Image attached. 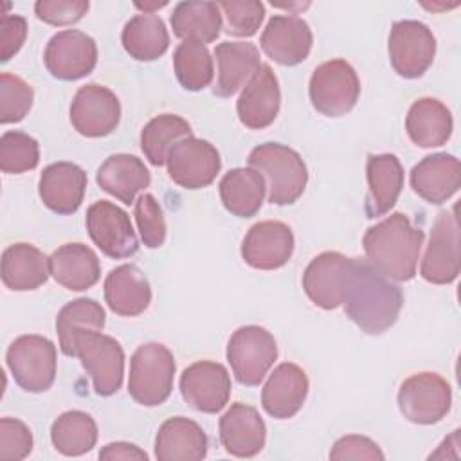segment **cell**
I'll use <instances>...</instances> for the list:
<instances>
[{
  "mask_svg": "<svg viewBox=\"0 0 461 461\" xmlns=\"http://www.w3.org/2000/svg\"><path fill=\"white\" fill-rule=\"evenodd\" d=\"M346 315L367 335L389 330L403 306L402 290L367 259L348 258L342 281Z\"/></svg>",
  "mask_w": 461,
  "mask_h": 461,
  "instance_id": "6da1fadb",
  "label": "cell"
},
{
  "mask_svg": "<svg viewBox=\"0 0 461 461\" xmlns=\"http://www.w3.org/2000/svg\"><path fill=\"white\" fill-rule=\"evenodd\" d=\"M423 238L403 212H393L366 230L362 247L366 259L385 277L409 281L416 276Z\"/></svg>",
  "mask_w": 461,
  "mask_h": 461,
  "instance_id": "7a4b0ae2",
  "label": "cell"
},
{
  "mask_svg": "<svg viewBox=\"0 0 461 461\" xmlns=\"http://www.w3.org/2000/svg\"><path fill=\"white\" fill-rule=\"evenodd\" d=\"M247 162L263 175L270 203L290 205L304 193L308 169L295 149L279 142H265L249 153Z\"/></svg>",
  "mask_w": 461,
  "mask_h": 461,
  "instance_id": "3957f363",
  "label": "cell"
},
{
  "mask_svg": "<svg viewBox=\"0 0 461 461\" xmlns=\"http://www.w3.org/2000/svg\"><path fill=\"white\" fill-rule=\"evenodd\" d=\"M175 369V357L164 344L139 346L130 360V396L144 407L164 403L173 391Z\"/></svg>",
  "mask_w": 461,
  "mask_h": 461,
  "instance_id": "277c9868",
  "label": "cell"
},
{
  "mask_svg": "<svg viewBox=\"0 0 461 461\" xmlns=\"http://www.w3.org/2000/svg\"><path fill=\"white\" fill-rule=\"evenodd\" d=\"M308 94L319 113L342 117L351 112L358 101L360 79L346 59H330L313 70Z\"/></svg>",
  "mask_w": 461,
  "mask_h": 461,
  "instance_id": "5b68a950",
  "label": "cell"
},
{
  "mask_svg": "<svg viewBox=\"0 0 461 461\" xmlns=\"http://www.w3.org/2000/svg\"><path fill=\"white\" fill-rule=\"evenodd\" d=\"M7 367L14 382L27 393L50 389L56 378V346L41 335H22L11 342L5 353Z\"/></svg>",
  "mask_w": 461,
  "mask_h": 461,
  "instance_id": "8992f818",
  "label": "cell"
},
{
  "mask_svg": "<svg viewBox=\"0 0 461 461\" xmlns=\"http://www.w3.org/2000/svg\"><path fill=\"white\" fill-rule=\"evenodd\" d=\"M277 358L274 335L261 326L238 328L227 344V360L232 375L243 385H259Z\"/></svg>",
  "mask_w": 461,
  "mask_h": 461,
  "instance_id": "52a82bcc",
  "label": "cell"
},
{
  "mask_svg": "<svg viewBox=\"0 0 461 461\" xmlns=\"http://www.w3.org/2000/svg\"><path fill=\"white\" fill-rule=\"evenodd\" d=\"M396 400L403 418L418 425H432L448 414L452 389L441 375L423 371L402 382Z\"/></svg>",
  "mask_w": 461,
  "mask_h": 461,
  "instance_id": "ba28073f",
  "label": "cell"
},
{
  "mask_svg": "<svg viewBox=\"0 0 461 461\" xmlns=\"http://www.w3.org/2000/svg\"><path fill=\"white\" fill-rule=\"evenodd\" d=\"M436 56L432 31L418 20L394 22L389 34V58L394 72L405 79L423 76Z\"/></svg>",
  "mask_w": 461,
  "mask_h": 461,
  "instance_id": "9c48e42d",
  "label": "cell"
},
{
  "mask_svg": "<svg viewBox=\"0 0 461 461\" xmlns=\"http://www.w3.org/2000/svg\"><path fill=\"white\" fill-rule=\"evenodd\" d=\"M459 220L456 207H452L439 212L430 229L420 274L432 285H448L459 276Z\"/></svg>",
  "mask_w": 461,
  "mask_h": 461,
  "instance_id": "30bf717a",
  "label": "cell"
},
{
  "mask_svg": "<svg viewBox=\"0 0 461 461\" xmlns=\"http://www.w3.org/2000/svg\"><path fill=\"white\" fill-rule=\"evenodd\" d=\"M166 164L169 178L184 189L207 187L221 167L218 149L209 140L196 137H185L173 144Z\"/></svg>",
  "mask_w": 461,
  "mask_h": 461,
  "instance_id": "8fae6325",
  "label": "cell"
},
{
  "mask_svg": "<svg viewBox=\"0 0 461 461\" xmlns=\"http://www.w3.org/2000/svg\"><path fill=\"white\" fill-rule=\"evenodd\" d=\"M76 357L90 375L99 396H112L121 389L124 376V351L113 337L101 331L83 335L77 340Z\"/></svg>",
  "mask_w": 461,
  "mask_h": 461,
  "instance_id": "7c38bea8",
  "label": "cell"
},
{
  "mask_svg": "<svg viewBox=\"0 0 461 461\" xmlns=\"http://www.w3.org/2000/svg\"><path fill=\"white\" fill-rule=\"evenodd\" d=\"M86 230L97 249L113 259H124L139 250L130 216L112 202L99 200L86 211Z\"/></svg>",
  "mask_w": 461,
  "mask_h": 461,
  "instance_id": "4fadbf2b",
  "label": "cell"
},
{
  "mask_svg": "<svg viewBox=\"0 0 461 461\" xmlns=\"http://www.w3.org/2000/svg\"><path fill=\"white\" fill-rule=\"evenodd\" d=\"M43 63L56 79L76 81L95 68L97 45L86 32L65 29L49 40L43 52Z\"/></svg>",
  "mask_w": 461,
  "mask_h": 461,
  "instance_id": "5bb4252c",
  "label": "cell"
},
{
  "mask_svg": "<svg viewBox=\"0 0 461 461\" xmlns=\"http://www.w3.org/2000/svg\"><path fill=\"white\" fill-rule=\"evenodd\" d=\"M121 121V103L117 95L97 83L81 86L70 104V122L83 137L110 135Z\"/></svg>",
  "mask_w": 461,
  "mask_h": 461,
  "instance_id": "9a60e30c",
  "label": "cell"
},
{
  "mask_svg": "<svg viewBox=\"0 0 461 461\" xmlns=\"http://www.w3.org/2000/svg\"><path fill=\"white\" fill-rule=\"evenodd\" d=\"M229 371L212 360H198L187 366L180 376V394L196 411L216 414L230 398Z\"/></svg>",
  "mask_w": 461,
  "mask_h": 461,
  "instance_id": "2e32d148",
  "label": "cell"
},
{
  "mask_svg": "<svg viewBox=\"0 0 461 461\" xmlns=\"http://www.w3.org/2000/svg\"><path fill=\"white\" fill-rule=\"evenodd\" d=\"M294 252L292 229L276 220L254 223L243 238L241 258L258 270H276L285 267Z\"/></svg>",
  "mask_w": 461,
  "mask_h": 461,
  "instance_id": "e0dca14e",
  "label": "cell"
},
{
  "mask_svg": "<svg viewBox=\"0 0 461 461\" xmlns=\"http://www.w3.org/2000/svg\"><path fill=\"white\" fill-rule=\"evenodd\" d=\"M263 52L279 65L294 67L304 61L312 50L310 25L294 14H274L261 34Z\"/></svg>",
  "mask_w": 461,
  "mask_h": 461,
  "instance_id": "ac0fdd59",
  "label": "cell"
},
{
  "mask_svg": "<svg viewBox=\"0 0 461 461\" xmlns=\"http://www.w3.org/2000/svg\"><path fill=\"white\" fill-rule=\"evenodd\" d=\"M279 106V81L270 65H261L238 97L236 110L240 122L249 130H263L276 121Z\"/></svg>",
  "mask_w": 461,
  "mask_h": 461,
  "instance_id": "d6986e66",
  "label": "cell"
},
{
  "mask_svg": "<svg viewBox=\"0 0 461 461\" xmlns=\"http://www.w3.org/2000/svg\"><path fill=\"white\" fill-rule=\"evenodd\" d=\"M220 441L236 457H254L267 441V425L258 409L236 402L220 418Z\"/></svg>",
  "mask_w": 461,
  "mask_h": 461,
  "instance_id": "ffe728a7",
  "label": "cell"
},
{
  "mask_svg": "<svg viewBox=\"0 0 461 461\" xmlns=\"http://www.w3.org/2000/svg\"><path fill=\"white\" fill-rule=\"evenodd\" d=\"M86 191V173L72 162L49 164L38 184V193L47 209L58 214H72L79 209Z\"/></svg>",
  "mask_w": 461,
  "mask_h": 461,
  "instance_id": "44dd1931",
  "label": "cell"
},
{
  "mask_svg": "<svg viewBox=\"0 0 461 461\" xmlns=\"http://www.w3.org/2000/svg\"><path fill=\"white\" fill-rule=\"evenodd\" d=\"M411 187L429 203H445L461 187L459 160L448 153L425 157L411 171Z\"/></svg>",
  "mask_w": 461,
  "mask_h": 461,
  "instance_id": "7402d4cb",
  "label": "cell"
},
{
  "mask_svg": "<svg viewBox=\"0 0 461 461\" xmlns=\"http://www.w3.org/2000/svg\"><path fill=\"white\" fill-rule=\"evenodd\" d=\"M308 394V376L303 367L292 362L279 364L261 391V405L276 420L295 416Z\"/></svg>",
  "mask_w": 461,
  "mask_h": 461,
  "instance_id": "603a6c76",
  "label": "cell"
},
{
  "mask_svg": "<svg viewBox=\"0 0 461 461\" xmlns=\"http://www.w3.org/2000/svg\"><path fill=\"white\" fill-rule=\"evenodd\" d=\"M346 265L348 258L335 250H326L310 261L303 274V288L315 306L335 310L342 304Z\"/></svg>",
  "mask_w": 461,
  "mask_h": 461,
  "instance_id": "cb8c5ba5",
  "label": "cell"
},
{
  "mask_svg": "<svg viewBox=\"0 0 461 461\" xmlns=\"http://www.w3.org/2000/svg\"><path fill=\"white\" fill-rule=\"evenodd\" d=\"M104 301L113 313L137 317L151 303L149 281L137 265L115 267L104 279Z\"/></svg>",
  "mask_w": 461,
  "mask_h": 461,
  "instance_id": "d4e9b609",
  "label": "cell"
},
{
  "mask_svg": "<svg viewBox=\"0 0 461 461\" xmlns=\"http://www.w3.org/2000/svg\"><path fill=\"white\" fill-rule=\"evenodd\" d=\"M207 434L184 416L166 420L155 438V457L158 461H198L207 456Z\"/></svg>",
  "mask_w": 461,
  "mask_h": 461,
  "instance_id": "484cf974",
  "label": "cell"
},
{
  "mask_svg": "<svg viewBox=\"0 0 461 461\" xmlns=\"http://www.w3.org/2000/svg\"><path fill=\"white\" fill-rule=\"evenodd\" d=\"M218 77L212 86L214 95H234L261 67L259 50L250 41H221L214 49Z\"/></svg>",
  "mask_w": 461,
  "mask_h": 461,
  "instance_id": "4316f807",
  "label": "cell"
},
{
  "mask_svg": "<svg viewBox=\"0 0 461 461\" xmlns=\"http://www.w3.org/2000/svg\"><path fill=\"white\" fill-rule=\"evenodd\" d=\"M369 193L366 198L367 218H378L387 214L403 187V167L396 155L380 153L369 155L366 164Z\"/></svg>",
  "mask_w": 461,
  "mask_h": 461,
  "instance_id": "83f0119b",
  "label": "cell"
},
{
  "mask_svg": "<svg viewBox=\"0 0 461 461\" xmlns=\"http://www.w3.org/2000/svg\"><path fill=\"white\" fill-rule=\"evenodd\" d=\"M50 276L63 288L83 292L94 286L101 277L97 254L83 243H65L49 258Z\"/></svg>",
  "mask_w": 461,
  "mask_h": 461,
  "instance_id": "f1b7e54d",
  "label": "cell"
},
{
  "mask_svg": "<svg viewBox=\"0 0 461 461\" xmlns=\"http://www.w3.org/2000/svg\"><path fill=\"white\" fill-rule=\"evenodd\" d=\"M95 182L103 191L130 205L135 202L137 193L149 185L151 176L139 157L128 153H115L99 166L95 173Z\"/></svg>",
  "mask_w": 461,
  "mask_h": 461,
  "instance_id": "f546056e",
  "label": "cell"
},
{
  "mask_svg": "<svg viewBox=\"0 0 461 461\" xmlns=\"http://www.w3.org/2000/svg\"><path fill=\"white\" fill-rule=\"evenodd\" d=\"M454 121L450 110L436 97H420L405 117L409 139L420 148H438L447 144L452 135Z\"/></svg>",
  "mask_w": 461,
  "mask_h": 461,
  "instance_id": "4dcf8cb0",
  "label": "cell"
},
{
  "mask_svg": "<svg viewBox=\"0 0 461 461\" xmlns=\"http://www.w3.org/2000/svg\"><path fill=\"white\" fill-rule=\"evenodd\" d=\"M49 258L31 243L9 245L2 254V283L9 290H36L49 279Z\"/></svg>",
  "mask_w": 461,
  "mask_h": 461,
  "instance_id": "1f68e13d",
  "label": "cell"
},
{
  "mask_svg": "<svg viewBox=\"0 0 461 461\" xmlns=\"http://www.w3.org/2000/svg\"><path fill=\"white\" fill-rule=\"evenodd\" d=\"M104 319L103 306L94 299L79 297L67 303L56 317V331L63 355L76 357L77 340L86 333L103 331Z\"/></svg>",
  "mask_w": 461,
  "mask_h": 461,
  "instance_id": "d6a6232c",
  "label": "cell"
},
{
  "mask_svg": "<svg viewBox=\"0 0 461 461\" xmlns=\"http://www.w3.org/2000/svg\"><path fill=\"white\" fill-rule=\"evenodd\" d=\"M220 198L223 207L240 218L254 216L265 198L267 182L254 167H234L220 180Z\"/></svg>",
  "mask_w": 461,
  "mask_h": 461,
  "instance_id": "836d02e7",
  "label": "cell"
},
{
  "mask_svg": "<svg viewBox=\"0 0 461 461\" xmlns=\"http://www.w3.org/2000/svg\"><path fill=\"white\" fill-rule=\"evenodd\" d=\"M171 29L184 41L211 43L221 29V13L216 2L187 0L175 5L171 14Z\"/></svg>",
  "mask_w": 461,
  "mask_h": 461,
  "instance_id": "e575fe53",
  "label": "cell"
},
{
  "mask_svg": "<svg viewBox=\"0 0 461 461\" xmlns=\"http://www.w3.org/2000/svg\"><path fill=\"white\" fill-rule=\"evenodd\" d=\"M124 50L137 61H153L169 47V34L160 16L140 13L124 23L121 32Z\"/></svg>",
  "mask_w": 461,
  "mask_h": 461,
  "instance_id": "d590c367",
  "label": "cell"
},
{
  "mask_svg": "<svg viewBox=\"0 0 461 461\" xmlns=\"http://www.w3.org/2000/svg\"><path fill=\"white\" fill-rule=\"evenodd\" d=\"M50 441L63 456H83L97 443V425L94 418L83 411H67L54 420Z\"/></svg>",
  "mask_w": 461,
  "mask_h": 461,
  "instance_id": "8d00e7d4",
  "label": "cell"
},
{
  "mask_svg": "<svg viewBox=\"0 0 461 461\" xmlns=\"http://www.w3.org/2000/svg\"><path fill=\"white\" fill-rule=\"evenodd\" d=\"M191 137V124L175 113L153 117L140 131V149L153 166L166 164L167 153L178 140Z\"/></svg>",
  "mask_w": 461,
  "mask_h": 461,
  "instance_id": "74e56055",
  "label": "cell"
},
{
  "mask_svg": "<svg viewBox=\"0 0 461 461\" xmlns=\"http://www.w3.org/2000/svg\"><path fill=\"white\" fill-rule=\"evenodd\" d=\"M173 67L178 83L189 92L203 90L211 85L214 76L209 49L196 41H184L175 49Z\"/></svg>",
  "mask_w": 461,
  "mask_h": 461,
  "instance_id": "f35d334b",
  "label": "cell"
},
{
  "mask_svg": "<svg viewBox=\"0 0 461 461\" xmlns=\"http://www.w3.org/2000/svg\"><path fill=\"white\" fill-rule=\"evenodd\" d=\"M40 162L38 140L23 131H5L0 137V169L9 175L31 171Z\"/></svg>",
  "mask_w": 461,
  "mask_h": 461,
  "instance_id": "ab89813d",
  "label": "cell"
},
{
  "mask_svg": "<svg viewBox=\"0 0 461 461\" xmlns=\"http://www.w3.org/2000/svg\"><path fill=\"white\" fill-rule=\"evenodd\" d=\"M34 99L32 86L22 77L2 72L0 74V122H20L31 110Z\"/></svg>",
  "mask_w": 461,
  "mask_h": 461,
  "instance_id": "60d3db41",
  "label": "cell"
},
{
  "mask_svg": "<svg viewBox=\"0 0 461 461\" xmlns=\"http://www.w3.org/2000/svg\"><path fill=\"white\" fill-rule=\"evenodd\" d=\"M218 7L225 16V32L238 38L254 36L265 18V5L259 0H223Z\"/></svg>",
  "mask_w": 461,
  "mask_h": 461,
  "instance_id": "b9f144b4",
  "label": "cell"
},
{
  "mask_svg": "<svg viewBox=\"0 0 461 461\" xmlns=\"http://www.w3.org/2000/svg\"><path fill=\"white\" fill-rule=\"evenodd\" d=\"M135 220L140 240L148 249H158L166 241V220L160 203L153 194L144 193L135 202Z\"/></svg>",
  "mask_w": 461,
  "mask_h": 461,
  "instance_id": "7bdbcfd3",
  "label": "cell"
},
{
  "mask_svg": "<svg viewBox=\"0 0 461 461\" xmlns=\"http://www.w3.org/2000/svg\"><path fill=\"white\" fill-rule=\"evenodd\" d=\"M32 450L31 429L16 418L0 420V459L20 461Z\"/></svg>",
  "mask_w": 461,
  "mask_h": 461,
  "instance_id": "ee69618b",
  "label": "cell"
},
{
  "mask_svg": "<svg viewBox=\"0 0 461 461\" xmlns=\"http://www.w3.org/2000/svg\"><path fill=\"white\" fill-rule=\"evenodd\" d=\"M88 7V0H38L34 4V13L41 22L61 27L79 22Z\"/></svg>",
  "mask_w": 461,
  "mask_h": 461,
  "instance_id": "f6af8a7d",
  "label": "cell"
},
{
  "mask_svg": "<svg viewBox=\"0 0 461 461\" xmlns=\"http://www.w3.org/2000/svg\"><path fill=\"white\" fill-rule=\"evenodd\" d=\"M330 459H333V461H348V459L382 461L384 452L373 439H369L366 436H358V434H348V436L339 438L333 443V448L330 450Z\"/></svg>",
  "mask_w": 461,
  "mask_h": 461,
  "instance_id": "bcb514c9",
  "label": "cell"
},
{
  "mask_svg": "<svg viewBox=\"0 0 461 461\" xmlns=\"http://www.w3.org/2000/svg\"><path fill=\"white\" fill-rule=\"evenodd\" d=\"M27 36V22L20 14L0 16V61H9L23 45Z\"/></svg>",
  "mask_w": 461,
  "mask_h": 461,
  "instance_id": "7dc6e473",
  "label": "cell"
},
{
  "mask_svg": "<svg viewBox=\"0 0 461 461\" xmlns=\"http://www.w3.org/2000/svg\"><path fill=\"white\" fill-rule=\"evenodd\" d=\"M99 459H103V461H119V459H122V461H146L148 454L133 443L115 441V443H108L101 448Z\"/></svg>",
  "mask_w": 461,
  "mask_h": 461,
  "instance_id": "c3c4849f",
  "label": "cell"
},
{
  "mask_svg": "<svg viewBox=\"0 0 461 461\" xmlns=\"http://www.w3.org/2000/svg\"><path fill=\"white\" fill-rule=\"evenodd\" d=\"M164 5H167V2H153V4H140V2H137L135 4V7H139V9H142L144 13H153V9H160V7H164Z\"/></svg>",
  "mask_w": 461,
  "mask_h": 461,
  "instance_id": "681fc988",
  "label": "cell"
}]
</instances>
